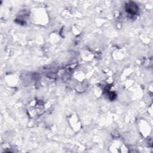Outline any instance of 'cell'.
<instances>
[{"label":"cell","mask_w":153,"mask_h":153,"mask_svg":"<svg viewBox=\"0 0 153 153\" xmlns=\"http://www.w3.org/2000/svg\"><path fill=\"white\" fill-rule=\"evenodd\" d=\"M126 8H127V11H128V12L132 14H136L138 12V7L136 6V5L133 3H131L129 4L128 5Z\"/></svg>","instance_id":"cell-1"}]
</instances>
